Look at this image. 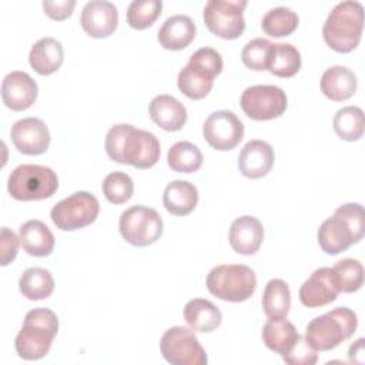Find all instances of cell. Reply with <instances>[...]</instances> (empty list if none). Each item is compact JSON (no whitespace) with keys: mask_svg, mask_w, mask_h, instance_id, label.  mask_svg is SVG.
<instances>
[{"mask_svg":"<svg viewBox=\"0 0 365 365\" xmlns=\"http://www.w3.org/2000/svg\"><path fill=\"white\" fill-rule=\"evenodd\" d=\"M365 339L359 338L356 339L351 346H349V352H348V358L352 364H364L365 361V348H364Z\"/></svg>","mask_w":365,"mask_h":365,"instance_id":"obj_42","label":"cell"},{"mask_svg":"<svg viewBox=\"0 0 365 365\" xmlns=\"http://www.w3.org/2000/svg\"><path fill=\"white\" fill-rule=\"evenodd\" d=\"M298 23L299 17L292 9L278 6L264 14L261 20V27L265 34L271 37H284L294 33L298 27Z\"/></svg>","mask_w":365,"mask_h":365,"instance_id":"obj_33","label":"cell"},{"mask_svg":"<svg viewBox=\"0 0 365 365\" xmlns=\"http://www.w3.org/2000/svg\"><path fill=\"white\" fill-rule=\"evenodd\" d=\"M301 68V54L298 48L289 43H272L267 70L282 78L295 76Z\"/></svg>","mask_w":365,"mask_h":365,"instance_id":"obj_29","label":"cell"},{"mask_svg":"<svg viewBox=\"0 0 365 365\" xmlns=\"http://www.w3.org/2000/svg\"><path fill=\"white\" fill-rule=\"evenodd\" d=\"M118 228L121 237L134 247H147L160 240L163 220L154 208L134 205L121 212Z\"/></svg>","mask_w":365,"mask_h":365,"instance_id":"obj_10","label":"cell"},{"mask_svg":"<svg viewBox=\"0 0 365 365\" xmlns=\"http://www.w3.org/2000/svg\"><path fill=\"white\" fill-rule=\"evenodd\" d=\"M336 135L346 141H356L364 134V111L356 106H346L339 108L332 120Z\"/></svg>","mask_w":365,"mask_h":365,"instance_id":"obj_32","label":"cell"},{"mask_svg":"<svg viewBox=\"0 0 365 365\" xmlns=\"http://www.w3.org/2000/svg\"><path fill=\"white\" fill-rule=\"evenodd\" d=\"M76 0H44L43 9L44 13L53 20H64L71 16Z\"/></svg>","mask_w":365,"mask_h":365,"instance_id":"obj_41","label":"cell"},{"mask_svg":"<svg viewBox=\"0 0 365 365\" xmlns=\"http://www.w3.org/2000/svg\"><path fill=\"white\" fill-rule=\"evenodd\" d=\"M64 60V50L58 40L53 37H43L36 41L29 53V63L31 68L41 74L48 76L56 73Z\"/></svg>","mask_w":365,"mask_h":365,"instance_id":"obj_23","label":"cell"},{"mask_svg":"<svg viewBox=\"0 0 365 365\" xmlns=\"http://www.w3.org/2000/svg\"><path fill=\"white\" fill-rule=\"evenodd\" d=\"M160 349L164 359L171 365H205L208 362L198 338L185 327L167 329L161 336Z\"/></svg>","mask_w":365,"mask_h":365,"instance_id":"obj_12","label":"cell"},{"mask_svg":"<svg viewBox=\"0 0 365 365\" xmlns=\"http://www.w3.org/2000/svg\"><path fill=\"white\" fill-rule=\"evenodd\" d=\"M222 71V57L211 47H201L194 51L188 63L180 70L177 86L191 100H201L212 88L214 78Z\"/></svg>","mask_w":365,"mask_h":365,"instance_id":"obj_5","label":"cell"},{"mask_svg":"<svg viewBox=\"0 0 365 365\" xmlns=\"http://www.w3.org/2000/svg\"><path fill=\"white\" fill-rule=\"evenodd\" d=\"M339 287L332 268H317L299 288V299L308 308L328 305L336 299Z\"/></svg>","mask_w":365,"mask_h":365,"instance_id":"obj_16","label":"cell"},{"mask_svg":"<svg viewBox=\"0 0 365 365\" xmlns=\"http://www.w3.org/2000/svg\"><path fill=\"white\" fill-rule=\"evenodd\" d=\"M271 46H272V43L267 38H261V37L252 38L251 41H248L244 46V48L241 51L242 63L248 68L255 70V71L267 70Z\"/></svg>","mask_w":365,"mask_h":365,"instance_id":"obj_38","label":"cell"},{"mask_svg":"<svg viewBox=\"0 0 365 365\" xmlns=\"http://www.w3.org/2000/svg\"><path fill=\"white\" fill-rule=\"evenodd\" d=\"M362 27L364 6L355 0H345L329 11L322 27V36L332 50L349 53L359 44Z\"/></svg>","mask_w":365,"mask_h":365,"instance_id":"obj_4","label":"cell"},{"mask_svg":"<svg viewBox=\"0 0 365 365\" xmlns=\"http://www.w3.org/2000/svg\"><path fill=\"white\" fill-rule=\"evenodd\" d=\"M37 84L24 71H10L1 81V98L6 107L23 111L33 106L37 98Z\"/></svg>","mask_w":365,"mask_h":365,"instance_id":"obj_18","label":"cell"},{"mask_svg":"<svg viewBox=\"0 0 365 365\" xmlns=\"http://www.w3.org/2000/svg\"><path fill=\"white\" fill-rule=\"evenodd\" d=\"M299 334L292 322L284 319H268L262 328V341L268 349L284 355L298 341Z\"/></svg>","mask_w":365,"mask_h":365,"instance_id":"obj_28","label":"cell"},{"mask_svg":"<svg viewBox=\"0 0 365 365\" xmlns=\"http://www.w3.org/2000/svg\"><path fill=\"white\" fill-rule=\"evenodd\" d=\"M57 331L58 319L51 309L34 308L29 311L14 341L16 352L26 361L44 358L51 348Z\"/></svg>","mask_w":365,"mask_h":365,"instance_id":"obj_3","label":"cell"},{"mask_svg":"<svg viewBox=\"0 0 365 365\" xmlns=\"http://www.w3.org/2000/svg\"><path fill=\"white\" fill-rule=\"evenodd\" d=\"M148 111L151 120L165 131H178L187 121V110L184 104L168 94L154 97Z\"/></svg>","mask_w":365,"mask_h":365,"instance_id":"obj_21","label":"cell"},{"mask_svg":"<svg viewBox=\"0 0 365 365\" xmlns=\"http://www.w3.org/2000/svg\"><path fill=\"white\" fill-rule=\"evenodd\" d=\"M202 153L190 141H178L171 145L167 163L177 173H195L202 165Z\"/></svg>","mask_w":365,"mask_h":365,"instance_id":"obj_34","label":"cell"},{"mask_svg":"<svg viewBox=\"0 0 365 365\" xmlns=\"http://www.w3.org/2000/svg\"><path fill=\"white\" fill-rule=\"evenodd\" d=\"M281 356L289 365H314L318 361L317 351L301 335L295 345Z\"/></svg>","mask_w":365,"mask_h":365,"instance_id":"obj_39","label":"cell"},{"mask_svg":"<svg viewBox=\"0 0 365 365\" xmlns=\"http://www.w3.org/2000/svg\"><path fill=\"white\" fill-rule=\"evenodd\" d=\"M207 288L222 301L242 302L255 292L257 277L248 265L222 264L208 272Z\"/></svg>","mask_w":365,"mask_h":365,"instance_id":"obj_7","label":"cell"},{"mask_svg":"<svg viewBox=\"0 0 365 365\" xmlns=\"http://www.w3.org/2000/svg\"><path fill=\"white\" fill-rule=\"evenodd\" d=\"M264 240V227L252 215H242L232 221L228 241L231 248L242 255H254Z\"/></svg>","mask_w":365,"mask_h":365,"instance_id":"obj_19","label":"cell"},{"mask_svg":"<svg viewBox=\"0 0 365 365\" xmlns=\"http://www.w3.org/2000/svg\"><path fill=\"white\" fill-rule=\"evenodd\" d=\"M57 188V174L50 167L38 164H21L16 167L7 181L9 194L19 201L50 198Z\"/></svg>","mask_w":365,"mask_h":365,"instance_id":"obj_8","label":"cell"},{"mask_svg":"<svg viewBox=\"0 0 365 365\" xmlns=\"http://www.w3.org/2000/svg\"><path fill=\"white\" fill-rule=\"evenodd\" d=\"M104 197L113 204H123L128 201L134 192V184L128 174L114 171L106 175L101 184Z\"/></svg>","mask_w":365,"mask_h":365,"instance_id":"obj_37","label":"cell"},{"mask_svg":"<svg viewBox=\"0 0 365 365\" xmlns=\"http://www.w3.org/2000/svg\"><path fill=\"white\" fill-rule=\"evenodd\" d=\"M198 202L197 187L185 180H174L167 184L163 192V204L170 214L187 215Z\"/></svg>","mask_w":365,"mask_h":365,"instance_id":"obj_26","label":"cell"},{"mask_svg":"<svg viewBox=\"0 0 365 365\" xmlns=\"http://www.w3.org/2000/svg\"><path fill=\"white\" fill-rule=\"evenodd\" d=\"M80 23L83 30L96 38L111 36L118 24V11L114 3L107 0L87 1L81 10Z\"/></svg>","mask_w":365,"mask_h":365,"instance_id":"obj_17","label":"cell"},{"mask_svg":"<svg viewBox=\"0 0 365 365\" xmlns=\"http://www.w3.org/2000/svg\"><path fill=\"white\" fill-rule=\"evenodd\" d=\"M20 244V237H17L11 230L7 227L1 228V241H0V251H1V259L0 264L3 267L9 265L17 255Z\"/></svg>","mask_w":365,"mask_h":365,"instance_id":"obj_40","label":"cell"},{"mask_svg":"<svg viewBox=\"0 0 365 365\" xmlns=\"http://www.w3.org/2000/svg\"><path fill=\"white\" fill-rule=\"evenodd\" d=\"M274 160V148L267 141L251 140L238 155V168L248 178H261L271 171Z\"/></svg>","mask_w":365,"mask_h":365,"instance_id":"obj_20","label":"cell"},{"mask_svg":"<svg viewBox=\"0 0 365 365\" xmlns=\"http://www.w3.org/2000/svg\"><path fill=\"white\" fill-rule=\"evenodd\" d=\"M245 0H210L207 1L202 19L211 33L221 38H238L245 30L244 9Z\"/></svg>","mask_w":365,"mask_h":365,"instance_id":"obj_11","label":"cell"},{"mask_svg":"<svg viewBox=\"0 0 365 365\" xmlns=\"http://www.w3.org/2000/svg\"><path fill=\"white\" fill-rule=\"evenodd\" d=\"M195 37V24L185 14H174L168 17L158 30L157 38L167 50H182Z\"/></svg>","mask_w":365,"mask_h":365,"instance_id":"obj_22","label":"cell"},{"mask_svg":"<svg viewBox=\"0 0 365 365\" xmlns=\"http://www.w3.org/2000/svg\"><path fill=\"white\" fill-rule=\"evenodd\" d=\"M104 147L113 161L135 168L155 165L161 153L160 141L153 133L131 124H114L107 131Z\"/></svg>","mask_w":365,"mask_h":365,"instance_id":"obj_1","label":"cell"},{"mask_svg":"<svg viewBox=\"0 0 365 365\" xmlns=\"http://www.w3.org/2000/svg\"><path fill=\"white\" fill-rule=\"evenodd\" d=\"M202 135L205 141L215 150H232L244 137V124L235 113L218 110L205 118Z\"/></svg>","mask_w":365,"mask_h":365,"instance_id":"obj_14","label":"cell"},{"mask_svg":"<svg viewBox=\"0 0 365 365\" xmlns=\"http://www.w3.org/2000/svg\"><path fill=\"white\" fill-rule=\"evenodd\" d=\"M356 86V76L345 66H331L321 77V91L332 101L348 100L355 94Z\"/></svg>","mask_w":365,"mask_h":365,"instance_id":"obj_24","label":"cell"},{"mask_svg":"<svg viewBox=\"0 0 365 365\" xmlns=\"http://www.w3.org/2000/svg\"><path fill=\"white\" fill-rule=\"evenodd\" d=\"M332 271L335 274L339 292H356L364 284V268L358 259L344 258L332 267Z\"/></svg>","mask_w":365,"mask_h":365,"instance_id":"obj_35","label":"cell"},{"mask_svg":"<svg viewBox=\"0 0 365 365\" xmlns=\"http://www.w3.org/2000/svg\"><path fill=\"white\" fill-rule=\"evenodd\" d=\"M365 217L359 202L339 205L334 215L327 218L318 228V244L324 252L336 255L346 251L364 237Z\"/></svg>","mask_w":365,"mask_h":365,"instance_id":"obj_2","label":"cell"},{"mask_svg":"<svg viewBox=\"0 0 365 365\" xmlns=\"http://www.w3.org/2000/svg\"><path fill=\"white\" fill-rule=\"evenodd\" d=\"M14 147L26 155H38L47 151L50 145V131L46 123L36 117H27L16 121L10 131Z\"/></svg>","mask_w":365,"mask_h":365,"instance_id":"obj_15","label":"cell"},{"mask_svg":"<svg viewBox=\"0 0 365 365\" xmlns=\"http://www.w3.org/2000/svg\"><path fill=\"white\" fill-rule=\"evenodd\" d=\"M161 10V0H133L127 9V23L135 30H144L158 19Z\"/></svg>","mask_w":365,"mask_h":365,"instance_id":"obj_36","label":"cell"},{"mask_svg":"<svg viewBox=\"0 0 365 365\" xmlns=\"http://www.w3.org/2000/svg\"><path fill=\"white\" fill-rule=\"evenodd\" d=\"M19 289L27 299H44L48 298L54 291V278L48 269L31 267L21 274L19 279Z\"/></svg>","mask_w":365,"mask_h":365,"instance_id":"obj_31","label":"cell"},{"mask_svg":"<svg viewBox=\"0 0 365 365\" xmlns=\"http://www.w3.org/2000/svg\"><path fill=\"white\" fill-rule=\"evenodd\" d=\"M240 104L247 117L257 121H265L284 114L287 110V96L281 87L257 84L247 87L242 91Z\"/></svg>","mask_w":365,"mask_h":365,"instance_id":"obj_13","label":"cell"},{"mask_svg":"<svg viewBox=\"0 0 365 365\" xmlns=\"http://www.w3.org/2000/svg\"><path fill=\"white\" fill-rule=\"evenodd\" d=\"M356 325V314L346 307H338L311 319L304 338L315 351H329L351 338Z\"/></svg>","mask_w":365,"mask_h":365,"instance_id":"obj_6","label":"cell"},{"mask_svg":"<svg viewBox=\"0 0 365 365\" xmlns=\"http://www.w3.org/2000/svg\"><path fill=\"white\" fill-rule=\"evenodd\" d=\"M100 212L98 200L88 191H76L58 201L50 212L58 230L74 231L93 224Z\"/></svg>","mask_w":365,"mask_h":365,"instance_id":"obj_9","label":"cell"},{"mask_svg":"<svg viewBox=\"0 0 365 365\" xmlns=\"http://www.w3.org/2000/svg\"><path fill=\"white\" fill-rule=\"evenodd\" d=\"M291 307V292L285 281L279 278L269 279L262 294V308L269 319L287 318Z\"/></svg>","mask_w":365,"mask_h":365,"instance_id":"obj_30","label":"cell"},{"mask_svg":"<svg viewBox=\"0 0 365 365\" xmlns=\"http://www.w3.org/2000/svg\"><path fill=\"white\" fill-rule=\"evenodd\" d=\"M20 244L23 250L33 257H47L54 248V235L40 220H29L20 225Z\"/></svg>","mask_w":365,"mask_h":365,"instance_id":"obj_25","label":"cell"},{"mask_svg":"<svg viewBox=\"0 0 365 365\" xmlns=\"http://www.w3.org/2000/svg\"><path fill=\"white\" fill-rule=\"evenodd\" d=\"M184 319L192 331L205 334L220 327L222 315L211 301L194 298L184 307Z\"/></svg>","mask_w":365,"mask_h":365,"instance_id":"obj_27","label":"cell"}]
</instances>
